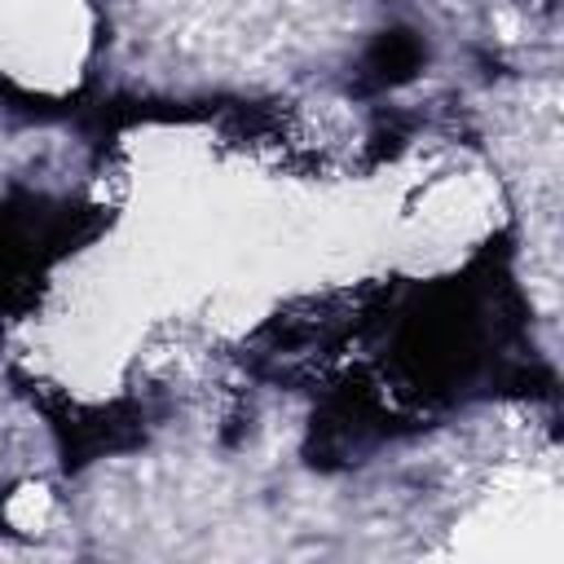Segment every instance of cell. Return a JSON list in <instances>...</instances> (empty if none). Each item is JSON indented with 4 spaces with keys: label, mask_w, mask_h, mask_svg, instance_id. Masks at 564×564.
I'll list each match as a JSON object with an SVG mask.
<instances>
[{
    "label": "cell",
    "mask_w": 564,
    "mask_h": 564,
    "mask_svg": "<svg viewBox=\"0 0 564 564\" xmlns=\"http://www.w3.org/2000/svg\"><path fill=\"white\" fill-rule=\"evenodd\" d=\"M419 66H423V44H419L414 31H383V35H375V44L366 48V62H361L366 79H375V84H401Z\"/></svg>",
    "instance_id": "6da1fadb"
}]
</instances>
